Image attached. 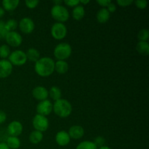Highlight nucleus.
I'll return each instance as SVG.
<instances>
[{
  "mask_svg": "<svg viewBox=\"0 0 149 149\" xmlns=\"http://www.w3.org/2000/svg\"><path fill=\"white\" fill-rule=\"evenodd\" d=\"M34 70L39 77H49L55 71V61L49 57L40 58L35 63Z\"/></svg>",
  "mask_w": 149,
  "mask_h": 149,
  "instance_id": "f257e3e1",
  "label": "nucleus"
},
{
  "mask_svg": "<svg viewBox=\"0 0 149 149\" xmlns=\"http://www.w3.org/2000/svg\"><path fill=\"white\" fill-rule=\"evenodd\" d=\"M72 105L65 99L61 98L55 101L53 103L52 111H54V113L60 118L65 119L68 117L72 113Z\"/></svg>",
  "mask_w": 149,
  "mask_h": 149,
  "instance_id": "f03ea898",
  "label": "nucleus"
},
{
  "mask_svg": "<svg viewBox=\"0 0 149 149\" xmlns=\"http://www.w3.org/2000/svg\"><path fill=\"white\" fill-rule=\"evenodd\" d=\"M72 53V47L67 42H61L56 45L53 51V55L57 61H66Z\"/></svg>",
  "mask_w": 149,
  "mask_h": 149,
  "instance_id": "7ed1b4c3",
  "label": "nucleus"
},
{
  "mask_svg": "<svg viewBox=\"0 0 149 149\" xmlns=\"http://www.w3.org/2000/svg\"><path fill=\"white\" fill-rule=\"evenodd\" d=\"M50 14L52 18L55 20H56L57 23H65L69 19V12L68 9L63 6L61 5H53L51 8Z\"/></svg>",
  "mask_w": 149,
  "mask_h": 149,
  "instance_id": "20e7f679",
  "label": "nucleus"
},
{
  "mask_svg": "<svg viewBox=\"0 0 149 149\" xmlns=\"http://www.w3.org/2000/svg\"><path fill=\"white\" fill-rule=\"evenodd\" d=\"M8 61L13 65L15 66H22L27 62V57L26 52L20 49H17L10 53L8 57Z\"/></svg>",
  "mask_w": 149,
  "mask_h": 149,
  "instance_id": "39448f33",
  "label": "nucleus"
},
{
  "mask_svg": "<svg viewBox=\"0 0 149 149\" xmlns=\"http://www.w3.org/2000/svg\"><path fill=\"white\" fill-rule=\"evenodd\" d=\"M32 125L34 128V130L44 132L47 130L49 128V122L47 116H42V115L36 113L32 119Z\"/></svg>",
  "mask_w": 149,
  "mask_h": 149,
  "instance_id": "423d86ee",
  "label": "nucleus"
},
{
  "mask_svg": "<svg viewBox=\"0 0 149 149\" xmlns=\"http://www.w3.org/2000/svg\"><path fill=\"white\" fill-rule=\"evenodd\" d=\"M50 33L52 37L56 40H62L66 36L68 30L64 23H55L52 26L50 29Z\"/></svg>",
  "mask_w": 149,
  "mask_h": 149,
  "instance_id": "0eeeda50",
  "label": "nucleus"
},
{
  "mask_svg": "<svg viewBox=\"0 0 149 149\" xmlns=\"http://www.w3.org/2000/svg\"><path fill=\"white\" fill-rule=\"evenodd\" d=\"M18 28L20 31L25 34H30L35 29V23L31 17H23L18 22Z\"/></svg>",
  "mask_w": 149,
  "mask_h": 149,
  "instance_id": "6e6552de",
  "label": "nucleus"
},
{
  "mask_svg": "<svg viewBox=\"0 0 149 149\" xmlns=\"http://www.w3.org/2000/svg\"><path fill=\"white\" fill-rule=\"evenodd\" d=\"M6 42L9 47H17L21 45L23 42V37L17 31H10L6 36L5 39Z\"/></svg>",
  "mask_w": 149,
  "mask_h": 149,
  "instance_id": "1a4fd4ad",
  "label": "nucleus"
},
{
  "mask_svg": "<svg viewBox=\"0 0 149 149\" xmlns=\"http://www.w3.org/2000/svg\"><path fill=\"white\" fill-rule=\"evenodd\" d=\"M53 109V104L49 100H45L40 101L36 106L37 114L47 116L50 114Z\"/></svg>",
  "mask_w": 149,
  "mask_h": 149,
  "instance_id": "9d476101",
  "label": "nucleus"
},
{
  "mask_svg": "<svg viewBox=\"0 0 149 149\" xmlns=\"http://www.w3.org/2000/svg\"><path fill=\"white\" fill-rule=\"evenodd\" d=\"M7 133L10 135V136L18 137L22 134L23 130V126L21 122L19 121L15 120L10 122L7 125Z\"/></svg>",
  "mask_w": 149,
  "mask_h": 149,
  "instance_id": "9b49d317",
  "label": "nucleus"
},
{
  "mask_svg": "<svg viewBox=\"0 0 149 149\" xmlns=\"http://www.w3.org/2000/svg\"><path fill=\"white\" fill-rule=\"evenodd\" d=\"M13 65L8 60H0V79L7 78L13 72Z\"/></svg>",
  "mask_w": 149,
  "mask_h": 149,
  "instance_id": "f8f14e48",
  "label": "nucleus"
},
{
  "mask_svg": "<svg viewBox=\"0 0 149 149\" xmlns=\"http://www.w3.org/2000/svg\"><path fill=\"white\" fill-rule=\"evenodd\" d=\"M32 95L38 101L47 100L49 97L48 90L43 86H36L32 90Z\"/></svg>",
  "mask_w": 149,
  "mask_h": 149,
  "instance_id": "ddd939ff",
  "label": "nucleus"
},
{
  "mask_svg": "<svg viewBox=\"0 0 149 149\" xmlns=\"http://www.w3.org/2000/svg\"><path fill=\"white\" fill-rule=\"evenodd\" d=\"M70 141H71V138L68 132L65 130H61L57 132L55 135V142L59 146H66L69 144Z\"/></svg>",
  "mask_w": 149,
  "mask_h": 149,
  "instance_id": "4468645a",
  "label": "nucleus"
},
{
  "mask_svg": "<svg viewBox=\"0 0 149 149\" xmlns=\"http://www.w3.org/2000/svg\"><path fill=\"white\" fill-rule=\"evenodd\" d=\"M68 133L71 139L79 140L84 135V129L80 125H73L69 128Z\"/></svg>",
  "mask_w": 149,
  "mask_h": 149,
  "instance_id": "2eb2a0df",
  "label": "nucleus"
},
{
  "mask_svg": "<svg viewBox=\"0 0 149 149\" xmlns=\"http://www.w3.org/2000/svg\"><path fill=\"white\" fill-rule=\"evenodd\" d=\"M111 14L109 13L106 8H101L98 10V12L96 14V19L97 22L101 24L107 23L110 19Z\"/></svg>",
  "mask_w": 149,
  "mask_h": 149,
  "instance_id": "dca6fc26",
  "label": "nucleus"
},
{
  "mask_svg": "<svg viewBox=\"0 0 149 149\" xmlns=\"http://www.w3.org/2000/svg\"><path fill=\"white\" fill-rule=\"evenodd\" d=\"M20 1L18 0H3L1 1V7L4 9V11L12 12L18 7Z\"/></svg>",
  "mask_w": 149,
  "mask_h": 149,
  "instance_id": "f3484780",
  "label": "nucleus"
},
{
  "mask_svg": "<svg viewBox=\"0 0 149 149\" xmlns=\"http://www.w3.org/2000/svg\"><path fill=\"white\" fill-rule=\"evenodd\" d=\"M72 17L75 20H81L84 18L85 15V9L84 6L79 4L77 7H74L72 10Z\"/></svg>",
  "mask_w": 149,
  "mask_h": 149,
  "instance_id": "a211bd4d",
  "label": "nucleus"
},
{
  "mask_svg": "<svg viewBox=\"0 0 149 149\" xmlns=\"http://www.w3.org/2000/svg\"><path fill=\"white\" fill-rule=\"evenodd\" d=\"M68 63L65 61H57L55 62V71L59 74H65L68 71Z\"/></svg>",
  "mask_w": 149,
  "mask_h": 149,
  "instance_id": "6ab92c4d",
  "label": "nucleus"
},
{
  "mask_svg": "<svg viewBox=\"0 0 149 149\" xmlns=\"http://www.w3.org/2000/svg\"><path fill=\"white\" fill-rule=\"evenodd\" d=\"M43 138H44L43 132H41L37 130L32 131V132L30 133V135H29V141H30V143H31L33 144V145L39 144V143L42 142Z\"/></svg>",
  "mask_w": 149,
  "mask_h": 149,
  "instance_id": "aec40b11",
  "label": "nucleus"
},
{
  "mask_svg": "<svg viewBox=\"0 0 149 149\" xmlns=\"http://www.w3.org/2000/svg\"><path fill=\"white\" fill-rule=\"evenodd\" d=\"M26 57H27L28 61H31V62L36 63L40 57V52L38 49L36 48H29L27 51L26 52Z\"/></svg>",
  "mask_w": 149,
  "mask_h": 149,
  "instance_id": "412c9836",
  "label": "nucleus"
},
{
  "mask_svg": "<svg viewBox=\"0 0 149 149\" xmlns=\"http://www.w3.org/2000/svg\"><path fill=\"white\" fill-rule=\"evenodd\" d=\"M136 50L140 55L146 56L149 54V44L148 42H139L136 45Z\"/></svg>",
  "mask_w": 149,
  "mask_h": 149,
  "instance_id": "4be33fe9",
  "label": "nucleus"
},
{
  "mask_svg": "<svg viewBox=\"0 0 149 149\" xmlns=\"http://www.w3.org/2000/svg\"><path fill=\"white\" fill-rule=\"evenodd\" d=\"M48 93H49V97H50V98L54 101H56V100L62 98V91L57 86L51 87L50 89L48 90Z\"/></svg>",
  "mask_w": 149,
  "mask_h": 149,
  "instance_id": "5701e85b",
  "label": "nucleus"
},
{
  "mask_svg": "<svg viewBox=\"0 0 149 149\" xmlns=\"http://www.w3.org/2000/svg\"><path fill=\"white\" fill-rule=\"evenodd\" d=\"M6 144L10 149H18L21 146V142L18 137L9 136L7 138Z\"/></svg>",
  "mask_w": 149,
  "mask_h": 149,
  "instance_id": "b1692460",
  "label": "nucleus"
},
{
  "mask_svg": "<svg viewBox=\"0 0 149 149\" xmlns=\"http://www.w3.org/2000/svg\"><path fill=\"white\" fill-rule=\"evenodd\" d=\"M76 149H98L93 141H84L79 143L76 147Z\"/></svg>",
  "mask_w": 149,
  "mask_h": 149,
  "instance_id": "393cba45",
  "label": "nucleus"
},
{
  "mask_svg": "<svg viewBox=\"0 0 149 149\" xmlns=\"http://www.w3.org/2000/svg\"><path fill=\"white\" fill-rule=\"evenodd\" d=\"M11 51L10 47L7 45H2L0 46V58L2 60H5L10 56Z\"/></svg>",
  "mask_w": 149,
  "mask_h": 149,
  "instance_id": "a878e982",
  "label": "nucleus"
},
{
  "mask_svg": "<svg viewBox=\"0 0 149 149\" xmlns=\"http://www.w3.org/2000/svg\"><path fill=\"white\" fill-rule=\"evenodd\" d=\"M5 26L9 32L15 31V29L18 27V22L15 19H10L5 22Z\"/></svg>",
  "mask_w": 149,
  "mask_h": 149,
  "instance_id": "bb28decb",
  "label": "nucleus"
},
{
  "mask_svg": "<svg viewBox=\"0 0 149 149\" xmlns=\"http://www.w3.org/2000/svg\"><path fill=\"white\" fill-rule=\"evenodd\" d=\"M138 38L141 42H148L149 39V31L148 29H141L138 33Z\"/></svg>",
  "mask_w": 149,
  "mask_h": 149,
  "instance_id": "cd10ccee",
  "label": "nucleus"
},
{
  "mask_svg": "<svg viewBox=\"0 0 149 149\" xmlns=\"http://www.w3.org/2000/svg\"><path fill=\"white\" fill-rule=\"evenodd\" d=\"M8 33L9 31L5 26V22L3 20H0V36L1 38L5 39L6 36Z\"/></svg>",
  "mask_w": 149,
  "mask_h": 149,
  "instance_id": "c85d7f7f",
  "label": "nucleus"
},
{
  "mask_svg": "<svg viewBox=\"0 0 149 149\" xmlns=\"http://www.w3.org/2000/svg\"><path fill=\"white\" fill-rule=\"evenodd\" d=\"M93 142L94 143V144L97 147V148H100V147L105 146V143H106V139H105L103 136H97L95 138L94 141H93Z\"/></svg>",
  "mask_w": 149,
  "mask_h": 149,
  "instance_id": "c756f323",
  "label": "nucleus"
},
{
  "mask_svg": "<svg viewBox=\"0 0 149 149\" xmlns=\"http://www.w3.org/2000/svg\"><path fill=\"white\" fill-rule=\"evenodd\" d=\"M39 4V1L38 0H26L25 1V4H26V7L29 9H34L36 8Z\"/></svg>",
  "mask_w": 149,
  "mask_h": 149,
  "instance_id": "7c9ffc66",
  "label": "nucleus"
},
{
  "mask_svg": "<svg viewBox=\"0 0 149 149\" xmlns=\"http://www.w3.org/2000/svg\"><path fill=\"white\" fill-rule=\"evenodd\" d=\"M135 6L140 10H144L148 6V1L146 0H136L134 1Z\"/></svg>",
  "mask_w": 149,
  "mask_h": 149,
  "instance_id": "2f4dec72",
  "label": "nucleus"
},
{
  "mask_svg": "<svg viewBox=\"0 0 149 149\" xmlns=\"http://www.w3.org/2000/svg\"><path fill=\"white\" fill-rule=\"evenodd\" d=\"M133 3L132 0H117L116 4L122 7H126Z\"/></svg>",
  "mask_w": 149,
  "mask_h": 149,
  "instance_id": "473e14b6",
  "label": "nucleus"
},
{
  "mask_svg": "<svg viewBox=\"0 0 149 149\" xmlns=\"http://www.w3.org/2000/svg\"><path fill=\"white\" fill-rule=\"evenodd\" d=\"M63 3L69 7H75L79 4V0H65Z\"/></svg>",
  "mask_w": 149,
  "mask_h": 149,
  "instance_id": "72a5a7b5",
  "label": "nucleus"
},
{
  "mask_svg": "<svg viewBox=\"0 0 149 149\" xmlns=\"http://www.w3.org/2000/svg\"><path fill=\"white\" fill-rule=\"evenodd\" d=\"M111 2V0H98L97 1V4L101 6L102 8H106Z\"/></svg>",
  "mask_w": 149,
  "mask_h": 149,
  "instance_id": "f704fd0d",
  "label": "nucleus"
},
{
  "mask_svg": "<svg viewBox=\"0 0 149 149\" xmlns=\"http://www.w3.org/2000/svg\"><path fill=\"white\" fill-rule=\"evenodd\" d=\"M106 9H107V10L109 11V13H110V14L111 13H115L116 10V5L114 3H113L111 1V2L109 4V6L106 7Z\"/></svg>",
  "mask_w": 149,
  "mask_h": 149,
  "instance_id": "c9c22d12",
  "label": "nucleus"
},
{
  "mask_svg": "<svg viewBox=\"0 0 149 149\" xmlns=\"http://www.w3.org/2000/svg\"><path fill=\"white\" fill-rule=\"evenodd\" d=\"M7 120V114L4 111L0 110V125L3 124Z\"/></svg>",
  "mask_w": 149,
  "mask_h": 149,
  "instance_id": "e433bc0d",
  "label": "nucleus"
},
{
  "mask_svg": "<svg viewBox=\"0 0 149 149\" xmlns=\"http://www.w3.org/2000/svg\"><path fill=\"white\" fill-rule=\"evenodd\" d=\"M0 149H10V148L7 146L6 143L1 142L0 143Z\"/></svg>",
  "mask_w": 149,
  "mask_h": 149,
  "instance_id": "4c0bfd02",
  "label": "nucleus"
},
{
  "mask_svg": "<svg viewBox=\"0 0 149 149\" xmlns=\"http://www.w3.org/2000/svg\"><path fill=\"white\" fill-rule=\"evenodd\" d=\"M89 3H90V1H89V0H85V1H84V0H81V1H79V4H81V5L82 6L86 5V4H89Z\"/></svg>",
  "mask_w": 149,
  "mask_h": 149,
  "instance_id": "58836bf2",
  "label": "nucleus"
},
{
  "mask_svg": "<svg viewBox=\"0 0 149 149\" xmlns=\"http://www.w3.org/2000/svg\"><path fill=\"white\" fill-rule=\"evenodd\" d=\"M4 13H5V11H4V9H3L1 7H0V18L4 16Z\"/></svg>",
  "mask_w": 149,
  "mask_h": 149,
  "instance_id": "ea45409f",
  "label": "nucleus"
},
{
  "mask_svg": "<svg viewBox=\"0 0 149 149\" xmlns=\"http://www.w3.org/2000/svg\"><path fill=\"white\" fill-rule=\"evenodd\" d=\"M62 3H63L62 1H53L54 5H61V4H62Z\"/></svg>",
  "mask_w": 149,
  "mask_h": 149,
  "instance_id": "a19ab883",
  "label": "nucleus"
},
{
  "mask_svg": "<svg viewBox=\"0 0 149 149\" xmlns=\"http://www.w3.org/2000/svg\"><path fill=\"white\" fill-rule=\"evenodd\" d=\"M98 149H111L110 147L107 146H103L100 147V148H98Z\"/></svg>",
  "mask_w": 149,
  "mask_h": 149,
  "instance_id": "79ce46f5",
  "label": "nucleus"
},
{
  "mask_svg": "<svg viewBox=\"0 0 149 149\" xmlns=\"http://www.w3.org/2000/svg\"><path fill=\"white\" fill-rule=\"evenodd\" d=\"M1 36H0V40H1Z\"/></svg>",
  "mask_w": 149,
  "mask_h": 149,
  "instance_id": "37998d69",
  "label": "nucleus"
}]
</instances>
